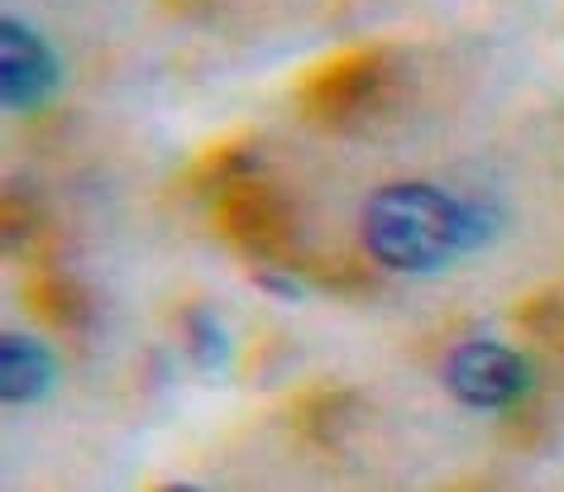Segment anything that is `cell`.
I'll list each match as a JSON object with an SVG mask.
<instances>
[{
    "instance_id": "obj_1",
    "label": "cell",
    "mask_w": 564,
    "mask_h": 492,
    "mask_svg": "<svg viewBox=\"0 0 564 492\" xmlns=\"http://www.w3.org/2000/svg\"><path fill=\"white\" fill-rule=\"evenodd\" d=\"M492 220L484 206L459 201L431 182H392L364 206V244L378 263L398 273H431L469 254L488 239Z\"/></svg>"
},
{
    "instance_id": "obj_2",
    "label": "cell",
    "mask_w": 564,
    "mask_h": 492,
    "mask_svg": "<svg viewBox=\"0 0 564 492\" xmlns=\"http://www.w3.org/2000/svg\"><path fill=\"white\" fill-rule=\"evenodd\" d=\"M445 387L449 397L474 406V412H502L517 397H527L531 369L517 349L492 345V340H469L445 359Z\"/></svg>"
},
{
    "instance_id": "obj_3",
    "label": "cell",
    "mask_w": 564,
    "mask_h": 492,
    "mask_svg": "<svg viewBox=\"0 0 564 492\" xmlns=\"http://www.w3.org/2000/svg\"><path fill=\"white\" fill-rule=\"evenodd\" d=\"M58 91V58L30 24H0V96L10 110H39Z\"/></svg>"
},
{
    "instance_id": "obj_4",
    "label": "cell",
    "mask_w": 564,
    "mask_h": 492,
    "mask_svg": "<svg viewBox=\"0 0 564 492\" xmlns=\"http://www.w3.org/2000/svg\"><path fill=\"white\" fill-rule=\"evenodd\" d=\"M53 387V354L30 335L10 330L0 340V392L6 402H39Z\"/></svg>"
},
{
    "instance_id": "obj_5",
    "label": "cell",
    "mask_w": 564,
    "mask_h": 492,
    "mask_svg": "<svg viewBox=\"0 0 564 492\" xmlns=\"http://www.w3.org/2000/svg\"><path fill=\"white\" fill-rule=\"evenodd\" d=\"M187 345H192V359H196V369H206V373H216L225 369V359H230V340H225V330H220V320L210 316V311H187Z\"/></svg>"
},
{
    "instance_id": "obj_6",
    "label": "cell",
    "mask_w": 564,
    "mask_h": 492,
    "mask_svg": "<svg viewBox=\"0 0 564 492\" xmlns=\"http://www.w3.org/2000/svg\"><path fill=\"white\" fill-rule=\"evenodd\" d=\"M259 287H268V292H282V297H292V302H297V297H302V292H297V287H292V283H278V277H268V273L259 277Z\"/></svg>"
}]
</instances>
